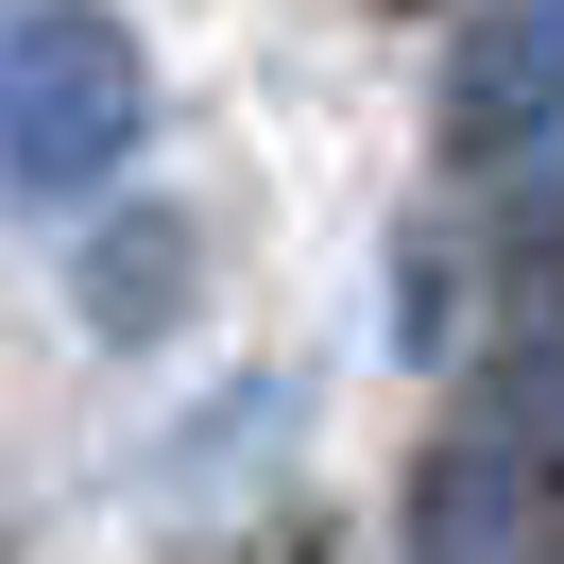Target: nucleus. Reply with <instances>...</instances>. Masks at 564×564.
<instances>
[{
  "mask_svg": "<svg viewBox=\"0 0 564 564\" xmlns=\"http://www.w3.org/2000/svg\"><path fill=\"white\" fill-rule=\"evenodd\" d=\"M138 35L104 0H0V188L18 206H86L138 154Z\"/></svg>",
  "mask_w": 564,
  "mask_h": 564,
  "instance_id": "obj_1",
  "label": "nucleus"
},
{
  "mask_svg": "<svg viewBox=\"0 0 564 564\" xmlns=\"http://www.w3.org/2000/svg\"><path fill=\"white\" fill-rule=\"evenodd\" d=\"M445 138L479 172H513L530 138H564V0H479L445 52Z\"/></svg>",
  "mask_w": 564,
  "mask_h": 564,
  "instance_id": "obj_2",
  "label": "nucleus"
},
{
  "mask_svg": "<svg viewBox=\"0 0 564 564\" xmlns=\"http://www.w3.org/2000/svg\"><path fill=\"white\" fill-rule=\"evenodd\" d=\"M427 564H530V445H462L427 479Z\"/></svg>",
  "mask_w": 564,
  "mask_h": 564,
  "instance_id": "obj_3",
  "label": "nucleus"
},
{
  "mask_svg": "<svg viewBox=\"0 0 564 564\" xmlns=\"http://www.w3.org/2000/svg\"><path fill=\"white\" fill-rule=\"evenodd\" d=\"M496 427H513V445H564V308H530L513 377H496Z\"/></svg>",
  "mask_w": 564,
  "mask_h": 564,
  "instance_id": "obj_4",
  "label": "nucleus"
}]
</instances>
